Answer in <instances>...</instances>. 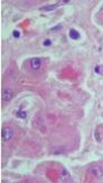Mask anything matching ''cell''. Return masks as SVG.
Returning a JSON list of instances; mask_svg holds the SVG:
<instances>
[{
  "mask_svg": "<svg viewBox=\"0 0 103 183\" xmlns=\"http://www.w3.org/2000/svg\"><path fill=\"white\" fill-rule=\"evenodd\" d=\"M42 65H43V60L40 57H34V59H32L29 61V66L34 71H38V70L42 68Z\"/></svg>",
  "mask_w": 103,
  "mask_h": 183,
  "instance_id": "cell-2",
  "label": "cell"
},
{
  "mask_svg": "<svg viewBox=\"0 0 103 183\" xmlns=\"http://www.w3.org/2000/svg\"><path fill=\"white\" fill-rule=\"evenodd\" d=\"M13 36H14V38H19V37H20V33H19L18 30H14Z\"/></svg>",
  "mask_w": 103,
  "mask_h": 183,
  "instance_id": "cell-10",
  "label": "cell"
},
{
  "mask_svg": "<svg viewBox=\"0 0 103 183\" xmlns=\"http://www.w3.org/2000/svg\"><path fill=\"white\" fill-rule=\"evenodd\" d=\"M94 72L96 74H101L103 72V68L101 66V65H96L95 68H94Z\"/></svg>",
  "mask_w": 103,
  "mask_h": 183,
  "instance_id": "cell-8",
  "label": "cell"
},
{
  "mask_svg": "<svg viewBox=\"0 0 103 183\" xmlns=\"http://www.w3.org/2000/svg\"><path fill=\"white\" fill-rule=\"evenodd\" d=\"M66 2H70L68 0H64V1H61V2H57L55 5H51V6H44L42 8H39L40 11H53L54 9H56L57 7H60L61 5H64Z\"/></svg>",
  "mask_w": 103,
  "mask_h": 183,
  "instance_id": "cell-4",
  "label": "cell"
},
{
  "mask_svg": "<svg viewBox=\"0 0 103 183\" xmlns=\"http://www.w3.org/2000/svg\"><path fill=\"white\" fill-rule=\"evenodd\" d=\"M68 36H70V38H72V39H80L81 35L76 29L72 28V29H70V32H68Z\"/></svg>",
  "mask_w": 103,
  "mask_h": 183,
  "instance_id": "cell-6",
  "label": "cell"
},
{
  "mask_svg": "<svg viewBox=\"0 0 103 183\" xmlns=\"http://www.w3.org/2000/svg\"><path fill=\"white\" fill-rule=\"evenodd\" d=\"M90 173L96 179H103V170L100 166H92L90 167Z\"/></svg>",
  "mask_w": 103,
  "mask_h": 183,
  "instance_id": "cell-3",
  "label": "cell"
},
{
  "mask_svg": "<svg viewBox=\"0 0 103 183\" xmlns=\"http://www.w3.org/2000/svg\"><path fill=\"white\" fill-rule=\"evenodd\" d=\"M60 28H62V26H61V25H60V26H57V27L52 28V32H55V30H60Z\"/></svg>",
  "mask_w": 103,
  "mask_h": 183,
  "instance_id": "cell-11",
  "label": "cell"
},
{
  "mask_svg": "<svg viewBox=\"0 0 103 183\" xmlns=\"http://www.w3.org/2000/svg\"><path fill=\"white\" fill-rule=\"evenodd\" d=\"M14 97V91L11 89H5L2 91V100L6 101V102H9Z\"/></svg>",
  "mask_w": 103,
  "mask_h": 183,
  "instance_id": "cell-5",
  "label": "cell"
},
{
  "mask_svg": "<svg viewBox=\"0 0 103 183\" xmlns=\"http://www.w3.org/2000/svg\"><path fill=\"white\" fill-rule=\"evenodd\" d=\"M43 45L45 46V47H47V46L52 45V41H51V39H49V38H47V39H45V41H44V43H43Z\"/></svg>",
  "mask_w": 103,
  "mask_h": 183,
  "instance_id": "cell-9",
  "label": "cell"
},
{
  "mask_svg": "<svg viewBox=\"0 0 103 183\" xmlns=\"http://www.w3.org/2000/svg\"><path fill=\"white\" fill-rule=\"evenodd\" d=\"M16 116L20 119H25L26 117H27V114H26V111H24V110H17Z\"/></svg>",
  "mask_w": 103,
  "mask_h": 183,
  "instance_id": "cell-7",
  "label": "cell"
},
{
  "mask_svg": "<svg viewBox=\"0 0 103 183\" xmlns=\"http://www.w3.org/2000/svg\"><path fill=\"white\" fill-rule=\"evenodd\" d=\"M14 129L11 127H4L2 130H1V137H2V141L4 142H9L11 138L14 137Z\"/></svg>",
  "mask_w": 103,
  "mask_h": 183,
  "instance_id": "cell-1",
  "label": "cell"
}]
</instances>
